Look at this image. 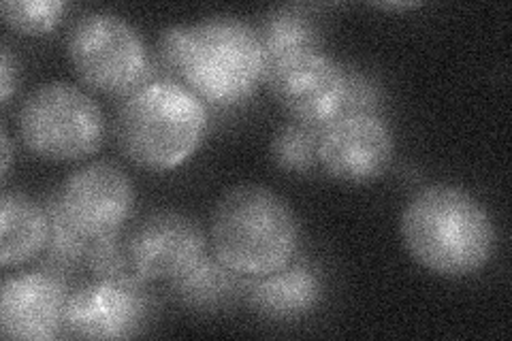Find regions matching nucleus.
I'll return each mask as SVG.
<instances>
[{"instance_id":"aec40b11","label":"nucleus","mask_w":512,"mask_h":341,"mask_svg":"<svg viewBox=\"0 0 512 341\" xmlns=\"http://www.w3.org/2000/svg\"><path fill=\"white\" fill-rule=\"evenodd\" d=\"M47 211H50V218H52V237H50V246L45 250L50 263L54 267L67 269L86 261L90 241L84 239L82 235H77L54 209L47 207Z\"/></svg>"},{"instance_id":"0eeeda50","label":"nucleus","mask_w":512,"mask_h":341,"mask_svg":"<svg viewBox=\"0 0 512 341\" xmlns=\"http://www.w3.org/2000/svg\"><path fill=\"white\" fill-rule=\"evenodd\" d=\"M263 84L286 116L303 126L323 131L346 111L348 73L323 52H303L271 64Z\"/></svg>"},{"instance_id":"f03ea898","label":"nucleus","mask_w":512,"mask_h":341,"mask_svg":"<svg viewBox=\"0 0 512 341\" xmlns=\"http://www.w3.org/2000/svg\"><path fill=\"white\" fill-rule=\"evenodd\" d=\"M399 233L416 265L448 280L483 271L495 250L489 211L455 184H431L416 192L402 211Z\"/></svg>"},{"instance_id":"a211bd4d","label":"nucleus","mask_w":512,"mask_h":341,"mask_svg":"<svg viewBox=\"0 0 512 341\" xmlns=\"http://www.w3.org/2000/svg\"><path fill=\"white\" fill-rule=\"evenodd\" d=\"M67 5L60 0H5L0 5L3 22L26 37H41L52 32L64 18Z\"/></svg>"},{"instance_id":"39448f33","label":"nucleus","mask_w":512,"mask_h":341,"mask_svg":"<svg viewBox=\"0 0 512 341\" xmlns=\"http://www.w3.org/2000/svg\"><path fill=\"white\" fill-rule=\"evenodd\" d=\"M18 126L26 150L47 162L86 160L105 137L101 107L67 81H50L30 92Z\"/></svg>"},{"instance_id":"f8f14e48","label":"nucleus","mask_w":512,"mask_h":341,"mask_svg":"<svg viewBox=\"0 0 512 341\" xmlns=\"http://www.w3.org/2000/svg\"><path fill=\"white\" fill-rule=\"evenodd\" d=\"M67 286L52 271H30L3 282L0 335L15 341H50L64 333Z\"/></svg>"},{"instance_id":"6e6552de","label":"nucleus","mask_w":512,"mask_h":341,"mask_svg":"<svg viewBox=\"0 0 512 341\" xmlns=\"http://www.w3.org/2000/svg\"><path fill=\"white\" fill-rule=\"evenodd\" d=\"M88 241L118 235L135 207V188L114 162H92L64 180L47 205Z\"/></svg>"},{"instance_id":"20e7f679","label":"nucleus","mask_w":512,"mask_h":341,"mask_svg":"<svg viewBox=\"0 0 512 341\" xmlns=\"http://www.w3.org/2000/svg\"><path fill=\"white\" fill-rule=\"evenodd\" d=\"M207 128L203 101L171 79L148 81L124 96L116 139L133 165L154 173L182 167L201 148Z\"/></svg>"},{"instance_id":"f3484780","label":"nucleus","mask_w":512,"mask_h":341,"mask_svg":"<svg viewBox=\"0 0 512 341\" xmlns=\"http://www.w3.org/2000/svg\"><path fill=\"white\" fill-rule=\"evenodd\" d=\"M318 139L320 128L286 124L271 141V156L280 169L306 175L318 167Z\"/></svg>"},{"instance_id":"2eb2a0df","label":"nucleus","mask_w":512,"mask_h":341,"mask_svg":"<svg viewBox=\"0 0 512 341\" xmlns=\"http://www.w3.org/2000/svg\"><path fill=\"white\" fill-rule=\"evenodd\" d=\"M265 71L288 56L320 52V37L314 22L297 9H278L269 15L259 32Z\"/></svg>"},{"instance_id":"ddd939ff","label":"nucleus","mask_w":512,"mask_h":341,"mask_svg":"<svg viewBox=\"0 0 512 341\" xmlns=\"http://www.w3.org/2000/svg\"><path fill=\"white\" fill-rule=\"evenodd\" d=\"M252 310L269 320H297L316 310L323 299V280L308 263H291L265 278L244 282Z\"/></svg>"},{"instance_id":"4be33fe9","label":"nucleus","mask_w":512,"mask_h":341,"mask_svg":"<svg viewBox=\"0 0 512 341\" xmlns=\"http://www.w3.org/2000/svg\"><path fill=\"white\" fill-rule=\"evenodd\" d=\"M3 180H7V175L11 171V158H13V148H11V139L7 131H3Z\"/></svg>"},{"instance_id":"6ab92c4d","label":"nucleus","mask_w":512,"mask_h":341,"mask_svg":"<svg viewBox=\"0 0 512 341\" xmlns=\"http://www.w3.org/2000/svg\"><path fill=\"white\" fill-rule=\"evenodd\" d=\"M86 265L96 280L128 278V275H131V269H128L126 241L122 243L118 235L90 241Z\"/></svg>"},{"instance_id":"f257e3e1","label":"nucleus","mask_w":512,"mask_h":341,"mask_svg":"<svg viewBox=\"0 0 512 341\" xmlns=\"http://www.w3.org/2000/svg\"><path fill=\"white\" fill-rule=\"evenodd\" d=\"M158 62L171 81L214 105H235L248 99L265 79L259 32L233 18L163 30Z\"/></svg>"},{"instance_id":"dca6fc26","label":"nucleus","mask_w":512,"mask_h":341,"mask_svg":"<svg viewBox=\"0 0 512 341\" xmlns=\"http://www.w3.org/2000/svg\"><path fill=\"white\" fill-rule=\"evenodd\" d=\"M239 280L244 278L224 267L216 256H205L184 278L173 282V290L175 297L192 310H214L233 297L237 284H242Z\"/></svg>"},{"instance_id":"423d86ee","label":"nucleus","mask_w":512,"mask_h":341,"mask_svg":"<svg viewBox=\"0 0 512 341\" xmlns=\"http://www.w3.org/2000/svg\"><path fill=\"white\" fill-rule=\"evenodd\" d=\"M67 56L84 86L109 96H128L148 84L150 56L139 32L120 15L92 11L67 39Z\"/></svg>"},{"instance_id":"7ed1b4c3","label":"nucleus","mask_w":512,"mask_h":341,"mask_svg":"<svg viewBox=\"0 0 512 341\" xmlns=\"http://www.w3.org/2000/svg\"><path fill=\"white\" fill-rule=\"evenodd\" d=\"M210 233L218 261L244 280L288 267L301 243V224L291 203L261 184L224 192L214 207Z\"/></svg>"},{"instance_id":"412c9836","label":"nucleus","mask_w":512,"mask_h":341,"mask_svg":"<svg viewBox=\"0 0 512 341\" xmlns=\"http://www.w3.org/2000/svg\"><path fill=\"white\" fill-rule=\"evenodd\" d=\"M18 86V64H15L9 47H3V60H0V101L9 103L11 94Z\"/></svg>"},{"instance_id":"5701e85b","label":"nucleus","mask_w":512,"mask_h":341,"mask_svg":"<svg viewBox=\"0 0 512 341\" xmlns=\"http://www.w3.org/2000/svg\"><path fill=\"white\" fill-rule=\"evenodd\" d=\"M374 7L382 11H410V9L421 7V3H376Z\"/></svg>"},{"instance_id":"1a4fd4ad","label":"nucleus","mask_w":512,"mask_h":341,"mask_svg":"<svg viewBox=\"0 0 512 341\" xmlns=\"http://www.w3.org/2000/svg\"><path fill=\"white\" fill-rule=\"evenodd\" d=\"M131 275L139 282H175L205 254L201 226L180 211H158L141 220L126 239Z\"/></svg>"},{"instance_id":"4468645a","label":"nucleus","mask_w":512,"mask_h":341,"mask_svg":"<svg viewBox=\"0 0 512 341\" xmlns=\"http://www.w3.org/2000/svg\"><path fill=\"white\" fill-rule=\"evenodd\" d=\"M52 237L50 211L22 192L5 190L0 199V265L22 267L41 256Z\"/></svg>"},{"instance_id":"9b49d317","label":"nucleus","mask_w":512,"mask_h":341,"mask_svg":"<svg viewBox=\"0 0 512 341\" xmlns=\"http://www.w3.org/2000/svg\"><path fill=\"white\" fill-rule=\"evenodd\" d=\"M393 152L391 128L376 113H342L320 131L318 167L338 182L370 184L387 173Z\"/></svg>"},{"instance_id":"9d476101","label":"nucleus","mask_w":512,"mask_h":341,"mask_svg":"<svg viewBox=\"0 0 512 341\" xmlns=\"http://www.w3.org/2000/svg\"><path fill=\"white\" fill-rule=\"evenodd\" d=\"M143 282L128 278L96 280L69 295L64 335L73 339H131L150 320L152 303Z\"/></svg>"}]
</instances>
